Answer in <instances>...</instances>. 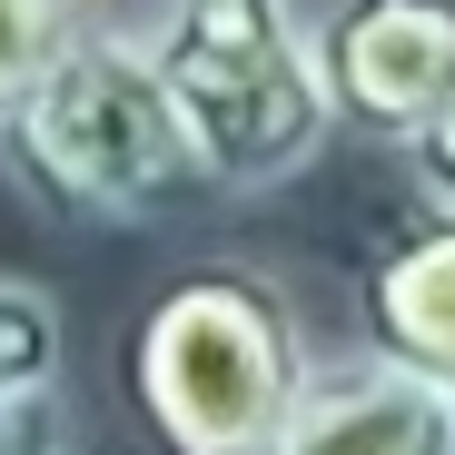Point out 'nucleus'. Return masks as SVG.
Masks as SVG:
<instances>
[{
  "label": "nucleus",
  "instance_id": "nucleus-10",
  "mask_svg": "<svg viewBox=\"0 0 455 455\" xmlns=\"http://www.w3.org/2000/svg\"><path fill=\"white\" fill-rule=\"evenodd\" d=\"M0 455H69V435H60V387L0 406Z\"/></svg>",
  "mask_w": 455,
  "mask_h": 455
},
{
  "label": "nucleus",
  "instance_id": "nucleus-4",
  "mask_svg": "<svg viewBox=\"0 0 455 455\" xmlns=\"http://www.w3.org/2000/svg\"><path fill=\"white\" fill-rule=\"evenodd\" d=\"M327 119L396 148L455 90V0H327L307 11Z\"/></svg>",
  "mask_w": 455,
  "mask_h": 455
},
{
  "label": "nucleus",
  "instance_id": "nucleus-6",
  "mask_svg": "<svg viewBox=\"0 0 455 455\" xmlns=\"http://www.w3.org/2000/svg\"><path fill=\"white\" fill-rule=\"evenodd\" d=\"M356 327L376 356H396L406 376L455 406V218L406 208L356 267Z\"/></svg>",
  "mask_w": 455,
  "mask_h": 455
},
{
  "label": "nucleus",
  "instance_id": "nucleus-8",
  "mask_svg": "<svg viewBox=\"0 0 455 455\" xmlns=\"http://www.w3.org/2000/svg\"><path fill=\"white\" fill-rule=\"evenodd\" d=\"M80 20H90V11H69V0H0V109H11L40 69L69 50Z\"/></svg>",
  "mask_w": 455,
  "mask_h": 455
},
{
  "label": "nucleus",
  "instance_id": "nucleus-5",
  "mask_svg": "<svg viewBox=\"0 0 455 455\" xmlns=\"http://www.w3.org/2000/svg\"><path fill=\"white\" fill-rule=\"evenodd\" d=\"M258 455H455V406L356 337L347 356H307Z\"/></svg>",
  "mask_w": 455,
  "mask_h": 455
},
{
  "label": "nucleus",
  "instance_id": "nucleus-11",
  "mask_svg": "<svg viewBox=\"0 0 455 455\" xmlns=\"http://www.w3.org/2000/svg\"><path fill=\"white\" fill-rule=\"evenodd\" d=\"M69 11H90V20H100V11H129V0H69Z\"/></svg>",
  "mask_w": 455,
  "mask_h": 455
},
{
  "label": "nucleus",
  "instance_id": "nucleus-9",
  "mask_svg": "<svg viewBox=\"0 0 455 455\" xmlns=\"http://www.w3.org/2000/svg\"><path fill=\"white\" fill-rule=\"evenodd\" d=\"M396 169H406V188H416V208H445L455 218V90L396 139Z\"/></svg>",
  "mask_w": 455,
  "mask_h": 455
},
{
  "label": "nucleus",
  "instance_id": "nucleus-3",
  "mask_svg": "<svg viewBox=\"0 0 455 455\" xmlns=\"http://www.w3.org/2000/svg\"><path fill=\"white\" fill-rule=\"evenodd\" d=\"M129 20L159 60L198 179L218 198H267L327 159L337 119L297 0H129Z\"/></svg>",
  "mask_w": 455,
  "mask_h": 455
},
{
  "label": "nucleus",
  "instance_id": "nucleus-1",
  "mask_svg": "<svg viewBox=\"0 0 455 455\" xmlns=\"http://www.w3.org/2000/svg\"><path fill=\"white\" fill-rule=\"evenodd\" d=\"M0 179L60 228H148L188 188H208L129 11L80 20L69 50L0 109Z\"/></svg>",
  "mask_w": 455,
  "mask_h": 455
},
{
  "label": "nucleus",
  "instance_id": "nucleus-2",
  "mask_svg": "<svg viewBox=\"0 0 455 455\" xmlns=\"http://www.w3.org/2000/svg\"><path fill=\"white\" fill-rule=\"evenodd\" d=\"M307 317L258 258H188L139 297L119 337V387L148 445L169 455H258L307 376Z\"/></svg>",
  "mask_w": 455,
  "mask_h": 455
},
{
  "label": "nucleus",
  "instance_id": "nucleus-7",
  "mask_svg": "<svg viewBox=\"0 0 455 455\" xmlns=\"http://www.w3.org/2000/svg\"><path fill=\"white\" fill-rule=\"evenodd\" d=\"M60 387V307L40 277H0V406Z\"/></svg>",
  "mask_w": 455,
  "mask_h": 455
}]
</instances>
